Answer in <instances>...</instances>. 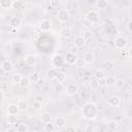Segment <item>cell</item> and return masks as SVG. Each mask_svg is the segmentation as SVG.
Returning <instances> with one entry per match:
<instances>
[{"mask_svg": "<svg viewBox=\"0 0 132 132\" xmlns=\"http://www.w3.org/2000/svg\"><path fill=\"white\" fill-rule=\"evenodd\" d=\"M55 90H56V91H58V92H60V91L64 90V88L62 87V84L58 82V85H56V86H55Z\"/></svg>", "mask_w": 132, "mask_h": 132, "instance_id": "42", "label": "cell"}, {"mask_svg": "<svg viewBox=\"0 0 132 132\" xmlns=\"http://www.w3.org/2000/svg\"><path fill=\"white\" fill-rule=\"evenodd\" d=\"M51 27H52V23H51L50 20H46L45 19V20H42L39 23V30L41 32H47V31H50Z\"/></svg>", "mask_w": 132, "mask_h": 132, "instance_id": "12", "label": "cell"}, {"mask_svg": "<svg viewBox=\"0 0 132 132\" xmlns=\"http://www.w3.org/2000/svg\"><path fill=\"white\" fill-rule=\"evenodd\" d=\"M107 129L110 130V131H116L119 127V123L116 121V120H110L107 122Z\"/></svg>", "mask_w": 132, "mask_h": 132, "instance_id": "22", "label": "cell"}, {"mask_svg": "<svg viewBox=\"0 0 132 132\" xmlns=\"http://www.w3.org/2000/svg\"><path fill=\"white\" fill-rule=\"evenodd\" d=\"M1 67L3 68V70L7 73V72H11L14 68V65L13 63L10 61V60H4L2 63H1Z\"/></svg>", "mask_w": 132, "mask_h": 132, "instance_id": "14", "label": "cell"}, {"mask_svg": "<svg viewBox=\"0 0 132 132\" xmlns=\"http://www.w3.org/2000/svg\"><path fill=\"white\" fill-rule=\"evenodd\" d=\"M57 19L60 23H66L70 19V13L67 9H64V8L59 9L57 12Z\"/></svg>", "mask_w": 132, "mask_h": 132, "instance_id": "3", "label": "cell"}, {"mask_svg": "<svg viewBox=\"0 0 132 132\" xmlns=\"http://www.w3.org/2000/svg\"><path fill=\"white\" fill-rule=\"evenodd\" d=\"M70 52H71V53H74V54H76V53H77V47H76V46H74V47H72Z\"/></svg>", "mask_w": 132, "mask_h": 132, "instance_id": "49", "label": "cell"}, {"mask_svg": "<svg viewBox=\"0 0 132 132\" xmlns=\"http://www.w3.org/2000/svg\"><path fill=\"white\" fill-rule=\"evenodd\" d=\"M82 60L85 61L86 64H92V63L95 61V54H94L93 52H91V51L86 52L85 55H84Z\"/></svg>", "mask_w": 132, "mask_h": 132, "instance_id": "16", "label": "cell"}, {"mask_svg": "<svg viewBox=\"0 0 132 132\" xmlns=\"http://www.w3.org/2000/svg\"><path fill=\"white\" fill-rule=\"evenodd\" d=\"M29 129H30L29 126L25 123H20L16 126V131L18 132H27V131H29Z\"/></svg>", "mask_w": 132, "mask_h": 132, "instance_id": "29", "label": "cell"}, {"mask_svg": "<svg viewBox=\"0 0 132 132\" xmlns=\"http://www.w3.org/2000/svg\"><path fill=\"white\" fill-rule=\"evenodd\" d=\"M53 8H54V7H53V6H52V5H51V4L48 3V4L46 5V7H45V10H46V11L48 12V11H51V10H52Z\"/></svg>", "mask_w": 132, "mask_h": 132, "instance_id": "46", "label": "cell"}, {"mask_svg": "<svg viewBox=\"0 0 132 132\" xmlns=\"http://www.w3.org/2000/svg\"><path fill=\"white\" fill-rule=\"evenodd\" d=\"M122 103V99L118 95H112L107 99V105L110 107H119Z\"/></svg>", "mask_w": 132, "mask_h": 132, "instance_id": "6", "label": "cell"}, {"mask_svg": "<svg viewBox=\"0 0 132 132\" xmlns=\"http://www.w3.org/2000/svg\"><path fill=\"white\" fill-rule=\"evenodd\" d=\"M127 44H128V40L123 35H119V36H117L114 38V46H116L117 50L122 51V50L126 48Z\"/></svg>", "mask_w": 132, "mask_h": 132, "instance_id": "2", "label": "cell"}, {"mask_svg": "<svg viewBox=\"0 0 132 132\" xmlns=\"http://www.w3.org/2000/svg\"><path fill=\"white\" fill-rule=\"evenodd\" d=\"M22 77H23V75H22L21 73L16 72V73H14V74L12 75V77H11V82H13V84H15V85H19V82L21 81Z\"/></svg>", "mask_w": 132, "mask_h": 132, "instance_id": "31", "label": "cell"}, {"mask_svg": "<svg viewBox=\"0 0 132 132\" xmlns=\"http://www.w3.org/2000/svg\"><path fill=\"white\" fill-rule=\"evenodd\" d=\"M0 89H1V90H3V91L7 90V89H8V86H7V84H6V82H3V84L0 86Z\"/></svg>", "mask_w": 132, "mask_h": 132, "instance_id": "44", "label": "cell"}, {"mask_svg": "<svg viewBox=\"0 0 132 132\" xmlns=\"http://www.w3.org/2000/svg\"><path fill=\"white\" fill-rule=\"evenodd\" d=\"M107 5L108 3L106 0H96V3H95V6L97 9H104L107 7Z\"/></svg>", "mask_w": 132, "mask_h": 132, "instance_id": "25", "label": "cell"}, {"mask_svg": "<svg viewBox=\"0 0 132 132\" xmlns=\"http://www.w3.org/2000/svg\"><path fill=\"white\" fill-rule=\"evenodd\" d=\"M54 124L56 128H64L66 126V119L63 116H58L54 120Z\"/></svg>", "mask_w": 132, "mask_h": 132, "instance_id": "15", "label": "cell"}, {"mask_svg": "<svg viewBox=\"0 0 132 132\" xmlns=\"http://www.w3.org/2000/svg\"><path fill=\"white\" fill-rule=\"evenodd\" d=\"M73 43H74V46H76L77 48H79V47H82L85 45L86 40L82 37V35H76L73 38Z\"/></svg>", "mask_w": 132, "mask_h": 132, "instance_id": "17", "label": "cell"}, {"mask_svg": "<svg viewBox=\"0 0 132 132\" xmlns=\"http://www.w3.org/2000/svg\"><path fill=\"white\" fill-rule=\"evenodd\" d=\"M55 79L57 80V82H60V84H63V82H64V81L66 80V74H65L64 72H62V71H59Z\"/></svg>", "mask_w": 132, "mask_h": 132, "instance_id": "28", "label": "cell"}, {"mask_svg": "<svg viewBox=\"0 0 132 132\" xmlns=\"http://www.w3.org/2000/svg\"><path fill=\"white\" fill-rule=\"evenodd\" d=\"M84 130L86 132H94L95 131V127L92 126V125H86L85 128H84Z\"/></svg>", "mask_w": 132, "mask_h": 132, "instance_id": "40", "label": "cell"}, {"mask_svg": "<svg viewBox=\"0 0 132 132\" xmlns=\"http://www.w3.org/2000/svg\"><path fill=\"white\" fill-rule=\"evenodd\" d=\"M85 16H86L89 21H91L93 24H97V23L100 22V15H99V13H98L96 10H94V9L89 10V11L86 13Z\"/></svg>", "mask_w": 132, "mask_h": 132, "instance_id": "5", "label": "cell"}, {"mask_svg": "<svg viewBox=\"0 0 132 132\" xmlns=\"http://www.w3.org/2000/svg\"><path fill=\"white\" fill-rule=\"evenodd\" d=\"M13 0H0V7L3 9H10L12 7Z\"/></svg>", "mask_w": 132, "mask_h": 132, "instance_id": "20", "label": "cell"}, {"mask_svg": "<svg viewBox=\"0 0 132 132\" xmlns=\"http://www.w3.org/2000/svg\"><path fill=\"white\" fill-rule=\"evenodd\" d=\"M127 30H128V32H132V21L131 20H129L128 21V23H127Z\"/></svg>", "mask_w": 132, "mask_h": 132, "instance_id": "41", "label": "cell"}, {"mask_svg": "<svg viewBox=\"0 0 132 132\" xmlns=\"http://www.w3.org/2000/svg\"><path fill=\"white\" fill-rule=\"evenodd\" d=\"M123 89H126V91H128V92H129V91H131V90H130V89H131V86H130L129 84H126V82H125V84H124Z\"/></svg>", "mask_w": 132, "mask_h": 132, "instance_id": "45", "label": "cell"}, {"mask_svg": "<svg viewBox=\"0 0 132 132\" xmlns=\"http://www.w3.org/2000/svg\"><path fill=\"white\" fill-rule=\"evenodd\" d=\"M30 84H31V80H30L29 76H23L22 79H21V81L19 82V85H20L22 88H27Z\"/></svg>", "mask_w": 132, "mask_h": 132, "instance_id": "27", "label": "cell"}, {"mask_svg": "<svg viewBox=\"0 0 132 132\" xmlns=\"http://www.w3.org/2000/svg\"><path fill=\"white\" fill-rule=\"evenodd\" d=\"M50 4H51L54 8L59 7L60 4H61V0H50Z\"/></svg>", "mask_w": 132, "mask_h": 132, "instance_id": "37", "label": "cell"}, {"mask_svg": "<svg viewBox=\"0 0 132 132\" xmlns=\"http://www.w3.org/2000/svg\"><path fill=\"white\" fill-rule=\"evenodd\" d=\"M81 25H82V27H85L86 29H89V28H91V27L93 26V23H92L91 21H89V20L85 16V18L81 19Z\"/></svg>", "mask_w": 132, "mask_h": 132, "instance_id": "32", "label": "cell"}, {"mask_svg": "<svg viewBox=\"0 0 132 132\" xmlns=\"http://www.w3.org/2000/svg\"><path fill=\"white\" fill-rule=\"evenodd\" d=\"M4 113H5V111L2 108H0V118H3L4 117Z\"/></svg>", "mask_w": 132, "mask_h": 132, "instance_id": "50", "label": "cell"}, {"mask_svg": "<svg viewBox=\"0 0 132 132\" xmlns=\"http://www.w3.org/2000/svg\"><path fill=\"white\" fill-rule=\"evenodd\" d=\"M29 78H30L31 82H32V81H33V82H38V81L40 80V75H39L37 72H34V73H31V74H30Z\"/></svg>", "mask_w": 132, "mask_h": 132, "instance_id": "34", "label": "cell"}, {"mask_svg": "<svg viewBox=\"0 0 132 132\" xmlns=\"http://www.w3.org/2000/svg\"><path fill=\"white\" fill-rule=\"evenodd\" d=\"M106 75H105V72L104 70H101V69H98L95 71V74H94V77L96 79H100V78H104Z\"/></svg>", "mask_w": 132, "mask_h": 132, "instance_id": "33", "label": "cell"}, {"mask_svg": "<svg viewBox=\"0 0 132 132\" xmlns=\"http://www.w3.org/2000/svg\"><path fill=\"white\" fill-rule=\"evenodd\" d=\"M65 92L67 93V95H69V96H73V95L77 94V92H78V86L75 85V84H69V85L66 86V88H65Z\"/></svg>", "mask_w": 132, "mask_h": 132, "instance_id": "9", "label": "cell"}, {"mask_svg": "<svg viewBox=\"0 0 132 132\" xmlns=\"http://www.w3.org/2000/svg\"><path fill=\"white\" fill-rule=\"evenodd\" d=\"M81 117L86 120H95L99 113V108L94 102H86L80 108Z\"/></svg>", "mask_w": 132, "mask_h": 132, "instance_id": "1", "label": "cell"}, {"mask_svg": "<svg viewBox=\"0 0 132 132\" xmlns=\"http://www.w3.org/2000/svg\"><path fill=\"white\" fill-rule=\"evenodd\" d=\"M85 64H86V63H85V61H84L82 59L77 58V60H76V62H75V64H74V65H75L76 67H84V66H85Z\"/></svg>", "mask_w": 132, "mask_h": 132, "instance_id": "38", "label": "cell"}, {"mask_svg": "<svg viewBox=\"0 0 132 132\" xmlns=\"http://www.w3.org/2000/svg\"><path fill=\"white\" fill-rule=\"evenodd\" d=\"M58 72H59L58 68L52 67V68L47 69V71H46V77H47L48 79H55L56 76H57V74H58Z\"/></svg>", "mask_w": 132, "mask_h": 132, "instance_id": "19", "label": "cell"}, {"mask_svg": "<svg viewBox=\"0 0 132 132\" xmlns=\"http://www.w3.org/2000/svg\"><path fill=\"white\" fill-rule=\"evenodd\" d=\"M7 124L9 126H14L18 123V116H12V114H7Z\"/></svg>", "mask_w": 132, "mask_h": 132, "instance_id": "26", "label": "cell"}, {"mask_svg": "<svg viewBox=\"0 0 132 132\" xmlns=\"http://www.w3.org/2000/svg\"><path fill=\"white\" fill-rule=\"evenodd\" d=\"M90 86H91V88L93 89V90H97L98 88H99V84H98V80L95 78V79H93L91 82H90Z\"/></svg>", "mask_w": 132, "mask_h": 132, "instance_id": "36", "label": "cell"}, {"mask_svg": "<svg viewBox=\"0 0 132 132\" xmlns=\"http://www.w3.org/2000/svg\"><path fill=\"white\" fill-rule=\"evenodd\" d=\"M82 37L85 38V40H86V41H87V40H89V39L92 37V33H91V31H89V30L85 31V32H84V34H82Z\"/></svg>", "mask_w": 132, "mask_h": 132, "instance_id": "39", "label": "cell"}, {"mask_svg": "<svg viewBox=\"0 0 132 132\" xmlns=\"http://www.w3.org/2000/svg\"><path fill=\"white\" fill-rule=\"evenodd\" d=\"M55 129H56V126L52 122L51 123H46L43 126V131H45V132H53V131H55Z\"/></svg>", "mask_w": 132, "mask_h": 132, "instance_id": "30", "label": "cell"}, {"mask_svg": "<svg viewBox=\"0 0 132 132\" xmlns=\"http://www.w3.org/2000/svg\"><path fill=\"white\" fill-rule=\"evenodd\" d=\"M40 121L42 124H46V123H51L53 121V116L47 112V111H44L40 114Z\"/></svg>", "mask_w": 132, "mask_h": 132, "instance_id": "18", "label": "cell"}, {"mask_svg": "<svg viewBox=\"0 0 132 132\" xmlns=\"http://www.w3.org/2000/svg\"><path fill=\"white\" fill-rule=\"evenodd\" d=\"M59 34H60V36H61L62 38H64V39H68V38H70L71 35H72L71 28H70V27H63V28L60 29Z\"/></svg>", "mask_w": 132, "mask_h": 132, "instance_id": "10", "label": "cell"}, {"mask_svg": "<svg viewBox=\"0 0 132 132\" xmlns=\"http://www.w3.org/2000/svg\"><path fill=\"white\" fill-rule=\"evenodd\" d=\"M5 73H6V72H5V71L3 70V68L0 66V77H3V76L5 75Z\"/></svg>", "mask_w": 132, "mask_h": 132, "instance_id": "47", "label": "cell"}, {"mask_svg": "<svg viewBox=\"0 0 132 132\" xmlns=\"http://www.w3.org/2000/svg\"><path fill=\"white\" fill-rule=\"evenodd\" d=\"M116 79H117V78L113 77L112 75L105 76V86H107V87H114Z\"/></svg>", "mask_w": 132, "mask_h": 132, "instance_id": "23", "label": "cell"}, {"mask_svg": "<svg viewBox=\"0 0 132 132\" xmlns=\"http://www.w3.org/2000/svg\"><path fill=\"white\" fill-rule=\"evenodd\" d=\"M32 106L34 109L38 110L40 108H42V97H36L32 103Z\"/></svg>", "mask_w": 132, "mask_h": 132, "instance_id": "21", "label": "cell"}, {"mask_svg": "<svg viewBox=\"0 0 132 132\" xmlns=\"http://www.w3.org/2000/svg\"><path fill=\"white\" fill-rule=\"evenodd\" d=\"M0 40H1V36H0Z\"/></svg>", "mask_w": 132, "mask_h": 132, "instance_id": "52", "label": "cell"}, {"mask_svg": "<svg viewBox=\"0 0 132 132\" xmlns=\"http://www.w3.org/2000/svg\"><path fill=\"white\" fill-rule=\"evenodd\" d=\"M77 58H78V57H77V55H76V54L71 53V52L69 51V52H67V53L65 54V56H64L65 64L70 65V66H73V65L75 64V62H76Z\"/></svg>", "mask_w": 132, "mask_h": 132, "instance_id": "4", "label": "cell"}, {"mask_svg": "<svg viewBox=\"0 0 132 132\" xmlns=\"http://www.w3.org/2000/svg\"><path fill=\"white\" fill-rule=\"evenodd\" d=\"M66 130L67 131H74V127H66Z\"/></svg>", "mask_w": 132, "mask_h": 132, "instance_id": "51", "label": "cell"}, {"mask_svg": "<svg viewBox=\"0 0 132 132\" xmlns=\"http://www.w3.org/2000/svg\"><path fill=\"white\" fill-rule=\"evenodd\" d=\"M124 84H125V80H124V79H122V78H118V79H116L114 87H116L118 90H122L123 87H124Z\"/></svg>", "mask_w": 132, "mask_h": 132, "instance_id": "35", "label": "cell"}, {"mask_svg": "<svg viewBox=\"0 0 132 132\" xmlns=\"http://www.w3.org/2000/svg\"><path fill=\"white\" fill-rule=\"evenodd\" d=\"M97 80H98L99 87H104V86H105V77H104V78H100V79H97Z\"/></svg>", "mask_w": 132, "mask_h": 132, "instance_id": "43", "label": "cell"}, {"mask_svg": "<svg viewBox=\"0 0 132 132\" xmlns=\"http://www.w3.org/2000/svg\"><path fill=\"white\" fill-rule=\"evenodd\" d=\"M3 97H4V91L0 89V100H2V99H3Z\"/></svg>", "mask_w": 132, "mask_h": 132, "instance_id": "48", "label": "cell"}, {"mask_svg": "<svg viewBox=\"0 0 132 132\" xmlns=\"http://www.w3.org/2000/svg\"><path fill=\"white\" fill-rule=\"evenodd\" d=\"M6 112H7V114L18 116L19 112H20V109H19L18 104H14V103L8 104V105H7V108H6Z\"/></svg>", "mask_w": 132, "mask_h": 132, "instance_id": "11", "label": "cell"}, {"mask_svg": "<svg viewBox=\"0 0 132 132\" xmlns=\"http://www.w3.org/2000/svg\"><path fill=\"white\" fill-rule=\"evenodd\" d=\"M18 106H19V109L20 111H26L29 107V104L26 100H19L18 102Z\"/></svg>", "mask_w": 132, "mask_h": 132, "instance_id": "24", "label": "cell"}, {"mask_svg": "<svg viewBox=\"0 0 132 132\" xmlns=\"http://www.w3.org/2000/svg\"><path fill=\"white\" fill-rule=\"evenodd\" d=\"M22 25V20L18 16H11L10 20H9V27L14 29V30H18Z\"/></svg>", "mask_w": 132, "mask_h": 132, "instance_id": "8", "label": "cell"}, {"mask_svg": "<svg viewBox=\"0 0 132 132\" xmlns=\"http://www.w3.org/2000/svg\"><path fill=\"white\" fill-rule=\"evenodd\" d=\"M24 62L28 67H35L36 64H37V57L33 54L27 55L24 59Z\"/></svg>", "mask_w": 132, "mask_h": 132, "instance_id": "7", "label": "cell"}, {"mask_svg": "<svg viewBox=\"0 0 132 132\" xmlns=\"http://www.w3.org/2000/svg\"><path fill=\"white\" fill-rule=\"evenodd\" d=\"M101 67H102V70L109 72V71H112L114 69V63L111 60H105L104 62H102Z\"/></svg>", "mask_w": 132, "mask_h": 132, "instance_id": "13", "label": "cell"}]
</instances>
